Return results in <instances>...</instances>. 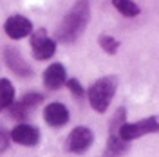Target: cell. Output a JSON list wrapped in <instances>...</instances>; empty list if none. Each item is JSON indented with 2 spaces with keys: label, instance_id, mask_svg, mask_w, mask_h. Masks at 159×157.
<instances>
[{
  "label": "cell",
  "instance_id": "6da1fadb",
  "mask_svg": "<svg viewBox=\"0 0 159 157\" xmlns=\"http://www.w3.org/2000/svg\"><path fill=\"white\" fill-rule=\"evenodd\" d=\"M90 20V4L89 0H76L69 13L63 16L56 29V38L63 43H74L85 33Z\"/></svg>",
  "mask_w": 159,
  "mask_h": 157
},
{
  "label": "cell",
  "instance_id": "7a4b0ae2",
  "mask_svg": "<svg viewBox=\"0 0 159 157\" xmlns=\"http://www.w3.org/2000/svg\"><path fill=\"white\" fill-rule=\"evenodd\" d=\"M116 90H118V76L110 74V76H103V78L96 79L87 90L90 107L96 112H107Z\"/></svg>",
  "mask_w": 159,
  "mask_h": 157
},
{
  "label": "cell",
  "instance_id": "3957f363",
  "mask_svg": "<svg viewBox=\"0 0 159 157\" xmlns=\"http://www.w3.org/2000/svg\"><path fill=\"white\" fill-rule=\"evenodd\" d=\"M159 130V121L157 116H150V118L139 119L136 123H125L118 128V136L123 141H132V139L143 137L147 134H156Z\"/></svg>",
  "mask_w": 159,
  "mask_h": 157
},
{
  "label": "cell",
  "instance_id": "277c9868",
  "mask_svg": "<svg viewBox=\"0 0 159 157\" xmlns=\"http://www.w3.org/2000/svg\"><path fill=\"white\" fill-rule=\"evenodd\" d=\"M94 143V134L89 127H76L70 132L67 139H65V145L63 148L70 152V154H85L90 148V145Z\"/></svg>",
  "mask_w": 159,
  "mask_h": 157
},
{
  "label": "cell",
  "instance_id": "5b68a950",
  "mask_svg": "<svg viewBox=\"0 0 159 157\" xmlns=\"http://www.w3.org/2000/svg\"><path fill=\"white\" fill-rule=\"evenodd\" d=\"M31 49H33V56L36 60H40V61L49 60L56 52V40L47 36V31L40 27L31 36Z\"/></svg>",
  "mask_w": 159,
  "mask_h": 157
},
{
  "label": "cell",
  "instance_id": "8992f818",
  "mask_svg": "<svg viewBox=\"0 0 159 157\" xmlns=\"http://www.w3.org/2000/svg\"><path fill=\"white\" fill-rule=\"evenodd\" d=\"M4 31L6 34L13 40H20L25 38L33 33V24H31L29 18L22 16V15H13L4 22Z\"/></svg>",
  "mask_w": 159,
  "mask_h": 157
},
{
  "label": "cell",
  "instance_id": "52a82bcc",
  "mask_svg": "<svg viewBox=\"0 0 159 157\" xmlns=\"http://www.w3.org/2000/svg\"><path fill=\"white\" fill-rule=\"evenodd\" d=\"M9 139H13L22 146H36L40 143V130L33 125L20 123L9 132Z\"/></svg>",
  "mask_w": 159,
  "mask_h": 157
},
{
  "label": "cell",
  "instance_id": "ba28073f",
  "mask_svg": "<svg viewBox=\"0 0 159 157\" xmlns=\"http://www.w3.org/2000/svg\"><path fill=\"white\" fill-rule=\"evenodd\" d=\"M4 60H6V65L9 67V70H13L16 76L27 78V76L33 74L31 65L22 58V54H20V51L16 47H6V51H4Z\"/></svg>",
  "mask_w": 159,
  "mask_h": 157
},
{
  "label": "cell",
  "instance_id": "9c48e42d",
  "mask_svg": "<svg viewBox=\"0 0 159 157\" xmlns=\"http://www.w3.org/2000/svg\"><path fill=\"white\" fill-rule=\"evenodd\" d=\"M43 119L49 127H63L67 125L70 119V114H69V108L65 107L63 103H49L45 110H43Z\"/></svg>",
  "mask_w": 159,
  "mask_h": 157
},
{
  "label": "cell",
  "instance_id": "30bf717a",
  "mask_svg": "<svg viewBox=\"0 0 159 157\" xmlns=\"http://www.w3.org/2000/svg\"><path fill=\"white\" fill-rule=\"evenodd\" d=\"M67 81V70L61 63H51L43 70V85L51 90H58Z\"/></svg>",
  "mask_w": 159,
  "mask_h": 157
},
{
  "label": "cell",
  "instance_id": "8fae6325",
  "mask_svg": "<svg viewBox=\"0 0 159 157\" xmlns=\"http://www.w3.org/2000/svg\"><path fill=\"white\" fill-rule=\"evenodd\" d=\"M130 145L118 136V132H110L105 146V157H121L125 152H129Z\"/></svg>",
  "mask_w": 159,
  "mask_h": 157
},
{
  "label": "cell",
  "instance_id": "7c38bea8",
  "mask_svg": "<svg viewBox=\"0 0 159 157\" xmlns=\"http://www.w3.org/2000/svg\"><path fill=\"white\" fill-rule=\"evenodd\" d=\"M15 103V87L7 78H0V110H6Z\"/></svg>",
  "mask_w": 159,
  "mask_h": 157
},
{
  "label": "cell",
  "instance_id": "4fadbf2b",
  "mask_svg": "<svg viewBox=\"0 0 159 157\" xmlns=\"http://www.w3.org/2000/svg\"><path fill=\"white\" fill-rule=\"evenodd\" d=\"M112 6L127 18H132V16L139 15V6L132 0H112Z\"/></svg>",
  "mask_w": 159,
  "mask_h": 157
},
{
  "label": "cell",
  "instance_id": "5bb4252c",
  "mask_svg": "<svg viewBox=\"0 0 159 157\" xmlns=\"http://www.w3.org/2000/svg\"><path fill=\"white\" fill-rule=\"evenodd\" d=\"M98 43L107 54H116L118 49H119V42L114 38V36H110V34H99L98 36Z\"/></svg>",
  "mask_w": 159,
  "mask_h": 157
},
{
  "label": "cell",
  "instance_id": "9a60e30c",
  "mask_svg": "<svg viewBox=\"0 0 159 157\" xmlns=\"http://www.w3.org/2000/svg\"><path fill=\"white\" fill-rule=\"evenodd\" d=\"M42 101H43V96H42V94H38V92H27V94L18 101V103L25 108V110H31V108L38 107Z\"/></svg>",
  "mask_w": 159,
  "mask_h": 157
},
{
  "label": "cell",
  "instance_id": "2e32d148",
  "mask_svg": "<svg viewBox=\"0 0 159 157\" xmlns=\"http://www.w3.org/2000/svg\"><path fill=\"white\" fill-rule=\"evenodd\" d=\"M125 118H127V110L125 108H118L116 114H114V118H112V121H110V132H118V128L127 123Z\"/></svg>",
  "mask_w": 159,
  "mask_h": 157
},
{
  "label": "cell",
  "instance_id": "e0dca14e",
  "mask_svg": "<svg viewBox=\"0 0 159 157\" xmlns=\"http://www.w3.org/2000/svg\"><path fill=\"white\" fill-rule=\"evenodd\" d=\"M65 85H67V88H69L70 92H72V96H74V98H78V99L83 98L85 90H83L81 83H80V81H78L76 78H69L67 81H65Z\"/></svg>",
  "mask_w": 159,
  "mask_h": 157
},
{
  "label": "cell",
  "instance_id": "ac0fdd59",
  "mask_svg": "<svg viewBox=\"0 0 159 157\" xmlns=\"http://www.w3.org/2000/svg\"><path fill=\"white\" fill-rule=\"evenodd\" d=\"M9 112H11V118L13 119H25L27 116H29V110H25L18 101H16V103H11Z\"/></svg>",
  "mask_w": 159,
  "mask_h": 157
},
{
  "label": "cell",
  "instance_id": "d6986e66",
  "mask_svg": "<svg viewBox=\"0 0 159 157\" xmlns=\"http://www.w3.org/2000/svg\"><path fill=\"white\" fill-rule=\"evenodd\" d=\"M7 146H9V134H7L6 127L0 123V154H4Z\"/></svg>",
  "mask_w": 159,
  "mask_h": 157
}]
</instances>
